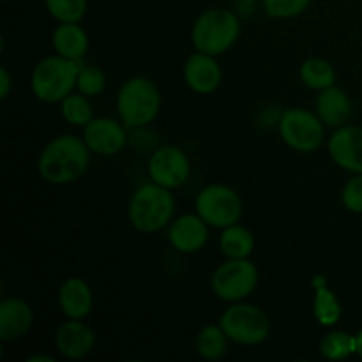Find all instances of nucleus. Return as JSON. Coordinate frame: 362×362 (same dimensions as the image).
Listing matches in <instances>:
<instances>
[{
    "instance_id": "obj_27",
    "label": "nucleus",
    "mask_w": 362,
    "mask_h": 362,
    "mask_svg": "<svg viewBox=\"0 0 362 362\" xmlns=\"http://www.w3.org/2000/svg\"><path fill=\"white\" fill-rule=\"evenodd\" d=\"M76 88L81 94L88 95V98H94L105 92L106 88V76L99 67L90 66V64H83L78 74Z\"/></svg>"
},
{
    "instance_id": "obj_2",
    "label": "nucleus",
    "mask_w": 362,
    "mask_h": 362,
    "mask_svg": "<svg viewBox=\"0 0 362 362\" xmlns=\"http://www.w3.org/2000/svg\"><path fill=\"white\" fill-rule=\"evenodd\" d=\"M175 198L172 189L156 182L141 184L133 193L127 207L131 226L141 233H156L173 221Z\"/></svg>"
},
{
    "instance_id": "obj_8",
    "label": "nucleus",
    "mask_w": 362,
    "mask_h": 362,
    "mask_svg": "<svg viewBox=\"0 0 362 362\" xmlns=\"http://www.w3.org/2000/svg\"><path fill=\"white\" fill-rule=\"evenodd\" d=\"M279 136L297 152H315L325 140V124L317 113L306 108H288L278 122Z\"/></svg>"
},
{
    "instance_id": "obj_24",
    "label": "nucleus",
    "mask_w": 362,
    "mask_h": 362,
    "mask_svg": "<svg viewBox=\"0 0 362 362\" xmlns=\"http://www.w3.org/2000/svg\"><path fill=\"white\" fill-rule=\"evenodd\" d=\"M318 350L329 361H345L357 354V339L346 331H331L322 338Z\"/></svg>"
},
{
    "instance_id": "obj_32",
    "label": "nucleus",
    "mask_w": 362,
    "mask_h": 362,
    "mask_svg": "<svg viewBox=\"0 0 362 362\" xmlns=\"http://www.w3.org/2000/svg\"><path fill=\"white\" fill-rule=\"evenodd\" d=\"M356 339H357V356L362 359V329L356 334Z\"/></svg>"
},
{
    "instance_id": "obj_14",
    "label": "nucleus",
    "mask_w": 362,
    "mask_h": 362,
    "mask_svg": "<svg viewBox=\"0 0 362 362\" xmlns=\"http://www.w3.org/2000/svg\"><path fill=\"white\" fill-rule=\"evenodd\" d=\"M223 80L221 66L214 55L197 52L184 64V81L197 94H212Z\"/></svg>"
},
{
    "instance_id": "obj_31",
    "label": "nucleus",
    "mask_w": 362,
    "mask_h": 362,
    "mask_svg": "<svg viewBox=\"0 0 362 362\" xmlns=\"http://www.w3.org/2000/svg\"><path fill=\"white\" fill-rule=\"evenodd\" d=\"M27 362H53V357H48V356H34V357H28Z\"/></svg>"
},
{
    "instance_id": "obj_12",
    "label": "nucleus",
    "mask_w": 362,
    "mask_h": 362,
    "mask_svg": "<svg viewBox=\"0 0 362 362\" xmlns=\"http://www.w3.org/2000/svg\"><path fill=\"white\" fill-rule=\"evenodd\" d=\"M327 151L334 165L352 173H362V127L341 126L327 141Z\"/></svg>"
},
{
    "instance_id": "obj_15",
    "label": "nucleus",
    "mask_w": 362,
    "mask_h": 362,
    "mask_svg": "<svg viewBox=\"0 0 362 362\" xmlns=\"http://www.w3.org/2000/svg\"><path fill=\"white\" fill-rule=\"evenodd\" d=\"M55 345L66 359L80 361L94 350L95 334L85 322L69 318L57 329Z\"/></svg>"
},
{
    "instance_id": "obj_25",
    "label": "nucleus",
    "mask_w": 362,
    "mask_h": 362,
    "mask_svg": "<svg viewBox=\"0 0 362 362\" xmlns=\"http://www.w3.org/2000/svg\"><path fill=\"white\" fill-rule=\"evenodd\" d=\"M60 113H62L64 120L71 126L85 127L92 119H94V110H92L88 95L85 94H73L71 92L67 98L60 101Z\"/></svg>"
},
{
    "instance_id": "obj_26",
    "label": "nucleus",
    "mask_w": 362,
    "mask_h": 362,
    "mask_svg": "<svg viewBox=\"0 0 362 362\" xmlns=\"http://www.w3.org/2000/svg\"><path fill=\"white\" fill-rule=\"evenodd\" d=\"M45 4L60 23H80L87 14V0H45Z\"/></svg>"
},
{
    "instance_id": "obj_13",
    "label": "nucleus",
    "mask_w": 362,
    "mask_h": 362,
    "mask_svg": "<svg viewBox=\"0 0 362 362\" xmlns=\"http://www.w3.org/2000/svg\"><path fill=\"white\" fill-rule=\"evenodd\" d=\"M211 226L198 214L179 216L170 223L168 240L173 250L184 255H193L204 250L209 243Z\"/></svg>"
},
{
    "instance_id": "obj_30",
    "label": "nucleus",
    "mask_w": 362,
    "mask_h": 362,
    "mask_svg": "<svg viewBox=\"0 0 362 362\" xmlns=\"http://www.w3.org/2000/svg\"><path fill=\"white\" fill-rule=\"evenodd\" d=\"M0 83H2L0 98L6 99L7 95H9V92H11V85H13V81H11V74H9V71L6 69V67H0Z\"/></svg>"
},
{
    "instance_id": "obj_18",
    "label": "nucleus",
    "mask_w": 362,
    "mask_h": 362,
    "mask_svg": "<svg viewBox=\"0 0 362 362\" xmlns=\"http://www.w3.org/2000/svg\"><path fill=\"white\" fill-rule=\"evenodd\" d=\"M59 306L67 318L83 320L90 315L94 306V296L87 283L81 278H67L60 285Z\"/></svg>"
},
{
    "instance_id": "obj_10",
    "label": "nucleus",
    "mask_w": 362,
    "mask_h": 362,
    "mask_svg": "<svg viewBox=\"0 0 362 362\" xmlns=\"http://www.w3.org/2000/svg\"><path fill=\"white\" fill-rule=\"evenodd\" d=\"M147 170L152 182L168 189H177L189 179L191 163L182 148L175 145H163L151 154Z\"/></svg>"
},
{
    "instance_id": "obj_4",
    "label": "nucleus",
    "mask_w": 362,
    "mask_h": 362,
    "mask_svg": "<svg viewBox=\"0 0 362 362\" xmlns=\"http://www.w3.org/2000/svg\"><path fill=\"white\" fill-rule=\"evenodd\" d=\"M161 110V92L145 76L124 81L117 92V112L127 129H141L156 120Z\"/></svg>"
},
{
    "instance_id": "obj_23",
    "label": "nucleus",
    "mask_w": 362,
    "mask_h": 362,
    "mask_svg": "<svg viewBox=\"0 0 362 362\" xmlns=\"http://www.w3.org/2000/svg\"><path fill=\"white\" fill-rule=\"evenodd\" d=\"M228 349V336L219 324L205 325L197 336V352L207 361H219Z\"/></svg>"
},
{
    "instance_id": "obj_21",
    "label": "nucleus",
    "mask_w": 362,
    "mask_h": 362,
    "mask_svg": "<svg viewBox=\"0 0 362 362\" xmlns=\"http://www.w3.org/2000/svg\"><path fill=\"white\" fill-rule=\"evenodd\" d=\"M299 76L308 88L318 92L336 83V71L332 64L318 57H311L300 64Z\"/></svg>"
},
{
    "instance_id": "obj_29",
    "label": "nucleus",
    "mask_w": 362,
    "mask_h": 362,
    "mask_svg": "<svg viewBox=\"0 0 362 362\" xmlns=\"http://www.w3.org/2000/svg\"><path fill=\"white\" fill-rule=\"evenodd\" d=\"M343 207L354 214H362V173H354L341 191Z\"/></svg>"
},
{
    "instance_id": "obj_33",
    "label": "nucleus",
    "mask_w": 362,
    "mask_h": 362,
    "mask_svg": "<svg viewBox=\"0 0 362 362\" xmlns=\"http://www.w3.org/2000/svg\"><path fill=\"white\" fill-rule=\"evenodd\" d=\"M246 2H251V0H246Z\"/></svg>"
},
{
    "instance_id": "obj_16",
    "label": "nucleus",
    "mask_w": 362,
    "mask_h": 362,
    "mask_svg": "<svg viewBox=\"0 0 362 362\" xmlns=\"http://www.w3.org/2000/svg\"><path fill=\"white\" fill-rule=\"evenodd\" d=\"M34 313L27 300L9 297L0 303V339L4 343L18 341L28 334Z\"/></svg>"
},
{
    "instance_id": "obj_28",
    "label": "nucleus",
    "mask_w": 362,
    "mask_h": 362,
    "mask_svg": "<svg viewBox=\"0 0 362 362\" xmlns=\"http://www.w3.org/2000/svg\"><path fill=\"white\" fill-rule=\"evenodd\" d=\"M310 4L311 0H264V9L269 18L288 20L303 14Z\"/></svg>"
},
{
    "instance_id": "obj_5",
    "label": "nucleus",
    "mask_w": 362,
    "mask_h": 362,
    "mask_svg": "<svg viewBox=\"0 0 362 362\" xmlns=\"http://www.w3.org/2000/svg\"><path fill=\"white\" fill-rule=\"evenodd\" d=\"M240 21L232 11L216 7L202 13L191 28V41L197 52L207 55H223L237 42Z\"/></svg>"
},
{
    "instance_id": "obj_22",
    "label": "nucleus",
    "mask_w": 362,
    "mask_h": 362,
    "mask_svg": "<svg viewBox=\"0 0 362 362\" xmlns=\"http://www.w3.org/2000/svg\"><path fill=\"white\" fill-rule=\"evenodd\" d=\"M315 299H313V315L318 320V324L324 327L336 325L341 318V304L338 297L325 286L324 279H315Z\"/></svg>"
},
{
    "instance_id": "obj_9",
    "label": "nucleus",
    "mask_w": 362,
    "mask_h": 362,
    "mask_svg": "<svg viewBox=\"0 0 362 362\" xmlns=\"http://www.w3.org/2000/svg\"><path fill=\"white\" fill-rule=\"evenodd\" d=\"M258 285V269L247 258H226L211 278L212 292L225 303H239L250 297Z\"/></svg>"
},
{
    "instance_id": "obj_19",
    "label": "nucleus",
    "mask_w": 362,
    "mask_h": 362,
    "mask_svg": "<svg viewBox=\"0 0 362 362\" xmlns=\"http://www.w3.org/2000/svg\"><path fill=\"white\" fill-rule=\"evenodd\" d=\"M52 45L59 55L73 60H83L88 49V34L78 23H60L53 30Z\"/></svg>"
},
{
    "instance_id": "obj_3",
    "label": "nucleus",
    "mask_w": 362,
    "mask_h": 362,
    "mask_svg": "<svg viewBox=\"0 0 362 362\" xmlns=\"http://www.w3.org/2000/svg\"><path fill=\"white\" fill-rule=\"evenodd\" d=\"M81 66H83V60L66 59L59 53L45 57L32 69V94L46 105L60 103L76 87Z\"/></svg>"
},
{
    "instance_id": "obj_6",
    "label": "nucleus",
    "mask_w": 362,
    "mask_h": 362,
    "mask_svg": "<svg viewBox=\"0 0 362 362\" xmlns=\"http://www.w3.org/2000/svg\"><path fill=\"white\" fill-rule=\"evenodd\" d=\"M219 325L232 341L246 346H255L264 343L271 334L269 317L255 304L239 300L223 311Z\"/></svg>"
},
{
    "instance_id": "obj_17",
    "label": "nucleus",
    "mask_w": 362,
    "mask_h": 362,
    "mask_svg": "<svg viewBox=\"0 0 362 362\" xmlns=\"http://www.w3.org/2000/svg\"><path fill=\"white\" fill-rule=\"evenodd\" d=\"M315 108H317V115L320 117L325 127H334V129L346 126L354 113V106L349 94L336 85L320 90Z\"/></svg>"
},
{
    "instance_id": "obj_1",
    "label": "nucleus",
    "mask_w": 362,
    "mask_h": 362,
    "mask_svg": "<svg viewBox=\"0 0 362 362\" xmlns=\"http://www.w3.org/2000/svg\"><path fill=\"white\" fill-rule=\"evenodd\" d=\"M90 154L83 136L60 134L49 140L41 151L37 158V172L45 182L64 186L74 182L87 172Z\"/></svg>"
},
{
    "instance_id": "obj_11",
    "label": "nucleus",
    "mask_w": 362,
    "mask_h": 362,
    "mask_svg": "<svg viewBox=\"0 0 362 362\" xmlns=\"http://www.w3.org/2000/svg\"><path fill=\"white\" fill-rule=\"evenodd\" d=\"M127 127L122 120L110 117H94L83 127V140L90 152L99 156H115L127 145Z\"/></svg>"
},
{
    "instance_id": "obj_7",
    "label": "nucleus",
    "mask_w": 362,
    "mask_h": 362,
    "mask_svg": "<svg viewBox=\"0 0 362 362\" xmlns=\"http://www.w3.org/2000/svg\"><path fill=\"white\" fill-rule=\"evenodd\" d=\"M197 214L212 228H226L239 223L243 216V200L239 193L226 184H209L194 200Z\"/></svg>"
},
{
    "instance_id": "obj_20",
    "label": "nucleus",
    "mask_w": 362,
    "mask_h": 362,
    "mask_svg": "<svg viewBox=\"0 0 362 362\" xmlns=\"http://www.w3.org/2000/svg\"><path fill=\"white\" fill-rule=\"evenodd\" d=\"M219 250L226 258L239 260V258H250L255 250V235L246 226L230 225L223 228L219 235Z\"/></svg>"
}]
</instances>
